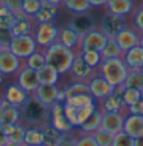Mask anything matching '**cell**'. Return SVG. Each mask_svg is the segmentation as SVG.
I'll use <instances>...</instances> for the list:
<instances>
[{"label":"cell","instance_id":"8d00e7d4","mask_svg":"<svg viewBox=\"0 0 143 146\" xmlns=\"http://www.w3.org/2000/svg\"><path fill=\"white\" fill-rule=\"evenodd\" d=\"M143 97V94L138 92V90H133V89H126L124 90L123 95H122V100L124 103V105L130 108L131 106L135 105L136 103H139Z\"/></svg>","mask_w":143,"mask_h":146},{"label":"cell","instance_id":"9a60e30c","mask_svg":"<svg viewBox=\"0 0 143 146\" xmlns=\"http://www.w3.org/2000/svg\"><path fill=\"white\" fill-rule=\"evenodd\" d=\"M20 122V108L16 107L6 100L2 102L0 107V125L6 128Z\"/></svg>","mask_w":143,"mask_h":146},{"label":"cell","instance_id":"1f68e13d","mask_svg":"<svg viewBox=\"0 0 143 146\" xmlns=\"http://www.w3.org/2000/svg\"><path fill=\"white\" fill-rule=\"evenodd\" d=\"M64 103L75 108H83L88 105L94 104V98L91 94H82V95H76V96L67 98Z\"/></svg>","mask_w":143,"mask_h":146},{"label":"cell","instance_id":"2e32d148","mask_svg":"<svg viewBox=\"0 0 143 146\" xmlns=\"http://www.w3.org/2000/svg\"><path fill=\"white\" fill-rule=\"evenodd\" d=\"M59 93L60 89L57 87V85H40L31 95L38 98L43 104L51 107L55 103H58Z\"/></svg>","mask_w":143,"mask_h":146},{"label":"cell","instance_id":"f6af8a7d","mask_svg":"<svg viewBox=\"0 0 143 146\" xmlns=\"http://www.w3.org/2000/svg\"><path fill=\"white\" fill-rule=\"evenodd\" d=\"M75 146H98V145L96 144L93 135L87 134V135H83L80 138H77L76 139V143H75Z\"/></svg>","mask_w":143,"mask_h":146},{"label":"cell","instance_id":"ba28073f","mask_svg":"<svg viewBox=\"0 0 143 146\" xmlns=\"http://www.w3.org/2000/svg\"><path fill=\"white\" fill-rule=\"evenodd\" d=\"M17 85L20 86L27 94H29V95L34 94L38 89V87L41 85L39 77H38V72L28 68L25 65L18 73V84Z\"/></svg>","mask_w":143,"mask_h":146},{"label":"cell","instance_id":"f35d334b","mask_svg":"<svg viewBox=\"0 0 143 146\" xmlns=\"http://www.w3.org/2000/svg\"><path fill=\"white\" fill-rule=\"evenodd\" d=\"M82 55V58L84 59V61L92 68L94 69L96 66L102 64V57H101V52L97 51H85Z\"/></svg>","mask_w":143,"mask_h":146},{"label":"cell","instance_id":"4fadbf2b","mask_svg":"<svg viewBox=\"0 0 143 146\" xmlns=\"http://www.w3.org/2000/svg\"><path fill=\"white\" fill-rule=\"evenodd\" d=\"M125 116L121 113H105L103 111L101 128L110 132L111 134L116 135L123 132Z\"/></svg>","mask_w":143,"mask_h":146},{"label":"cell","instance_id":"db71d44e","mask_svg":"<svg viewBox=\"0 0 143 146\" xmlns=\"http://www.w3.org/2000/svg\"><path fill=\"white\" fill-rule=\"evenodd\" d=\"M139 45L143 48V34H142V36L140 37V44H139Z\"/></svg>","mask_w":143,"mask_h":146},{"label":"cell","instance_id":"11a10c76","mask_svg":"<svg viewBox=\"0 0 143 146\" xmlns=\"http://www.w3.org/2000/svg\"><path fill=\"white\" fill-rule=\"evenodd\" d=\"M2 102H3V98H1V96H0V107H1V105H2Z\"/></svg>","mask_w":143,"mask_h":146},{"label":"cell","instance_id":"5b68a950","mask_svg":"<svg viewBox=\"0 0 143 146\" xmlns=\"http://www.w3.org/2000/svg\"><path fill=\"white\" fill-rule=\"evenodd\" d=\"M33 37L35 39L37 46L44 47L46 49L57 41L58 28L55 25V23L37 24Z\"/></svg>","mask_w":143,"mask_h":146},{"label":"cell","instance_id":"277c9868","mask_svg":"<svg viewBox=\"0 0 143 146\" xmlns=\"http://www.w3.org/2000/svg\"><path fill=\"white\" fill-rule=\"evenodd\" d=\"M8 49L18 58H28L35 51H37V44L31 35H24V36L12 37Z\"/></svg>","mask_w":143,"mask_h":146},{"label":"cell","instance_id":"30bf717a","mask_svg":"<svg viewBox=\"0 0 143 146\" xmlns=\"http://www.w3.org/2000/svg\"><path fill=\"white\" fill-rule=\"evenodd\" d=\"M21 69V59L15 56L8 47L0 50V73L11 75Z\"/></svg>","mask_w":143,"mask_h":146},{"label":"cell","instance_id":"c3c4849f","mask_svg":"<svg viewBox=\"0 0 143 146\" xmlns=\"http://www.w3.org/2000/svg\"><path fill=\"white\" fill-rule=\"evenodd\" d=\"M75 143H76V139L71 136V134H65L63 141L60 142L58 146H75Z\"/></svg>","mask_w":143,"mask_h":146},{"label":"cell","instance_id":"83f0119b","mask_svg":"<svg viewBox=\"0 0 143 146\" xmlns=\"http://www.w3.org/2000/svg\"><path fill=\"white\" fill-rule=\"evenodd\" d=\"M123 86L126 89L138 90L143 94V73L141 70H130Z\"/></svg>","mask_w":143,"mask_h":146},{"label":"cell","instance_id":"52a82bcc","mask_svg":"<svg viewBox=\"0 0 143 146\" xmlns=\"http://www.w3.org/2000/svg\"><path fill=\"white\" fill-rule=\"evenodd\" d=\"M126 28V20L123 16L108 12L102 20V33L107 38H115Z\"/></svg>","mask_w":143,"mask_h":146},{"label":"cell","instance_id":"ab89813d","mask_svg":"<svg viewBox=\"0 0 143 146\" xmlns=\"http://www.w3.org/2000/svg\"><path fill=\"white\" fill-rule=\"evenodd\" d=\"M41 2L39 0H24L23 1V11L28 16H35L40 9Z\"/></svg>","mask_w":143,"mask_h":146},{"label":"cell","instance_id":"4316f807","mask_svg":"<svg viewBox=\"0 0 143 146\" xmlns=\"http://www.w3.org/2000/svg\"><path fill=\"white\" fill-rule=\"evenodd\" d=\"M124 107H126L122 100V97L116 94H112L105 99H103V110L105 113H121L123 114Z\"/></svg>","mask_w":143,"mask_h":146},{"label":"cell","instance_id":"94428289","mask_svg":"<svg viewBox=\"0 0 143 146\" xmlns=\"http://www.w3.org/2000/svg\"><path fill=\"white\" fill-rule=\"evenodd\" d=\"M41 146H44V145H41Z\"/></svg>","mask_w":143,"mask_h":146},{"label":"cell","instance_id":"816d5d0a","mask_svg":"<svg viewBox=\"0 0 143 146\" xmlns=\"http://www.w3.org/2000/svg\"><path fill=\"white\" fill-rule=\"evenodd\" d=\"M134 146H143V136L134 139Z\"/></svg>","mask_w":143,"mask_h":146},{"label":"cell","instance_id":"cb8c5ba5","mask_svg":"<svg viewBox=\"0 0 143 146\" xmlns=\"http://www.w3.org/2000/svg\"><path fill=\"white\" fill-rule=\"evenodd\" d=\"M43 134V145L44 146H58L59 143L63 141L64 135L57 131L51 124H48L40 128Z\"/></svg>","mask_w":143,"mask_h":146},{"label":"cell","instance_id":"6125c7cd","mask_svg":"<svg viewBox=\"0 0 143 146\" xmlns=\"http://www.w3.org/2000/svg\"><path fill=\"white\" fill-rule=\"evenodd\" d=\"M0 126H1V125H0Z\"/></svg>","mask_w":143,"mask_h":146},{"label":"cell","instance_id":"d6a6232c","mask_svg":"<svg viewBox=\"0 0 143 146\" xmlns=\"http://www.w3.org/2000/svg\"><path fill=\"white\" fill-rule=\"evenodd\" d=\"M28 68L34 69L36 72H39L41 68H44L46 66V59H45V55L43 51H35L31 56H29L26 59L25 64Z\"/></svg>","mask_w":143,"mask_h":146},{"label":"cell","instance_id":"ffe728a7","mask_svg":"<svg viewBox=\"0 0 143 146\" xmlns=\"http://www.w3.org/2000/svg\"><path fill=\"white\" fill-rule=\"evenodd\" d=\"M123 60L129 70H142L143 68V48L138 45L124 52Z\"/></svg>","mask_w":143,"mask_h":146},{"label":"cell","instance_id":"7a4b0ae2","mask_svg":"<svg viewBox=\"0 0 143 146\" xmlns=\"http://www.w3.org/2000/svg\"><path fill=\"white\" fill-rule=\"evenodd\" d=\"M44 55L46 65L53 67L59 75L71 70L72 65L76 57L74 50L64 47L57 41L45 49Z\"/></svg>","mask_w":143,"mask_h":146},{"label":"cell","instance_id":"6f0895ef","mask_svg":"<svg viewBox=\"0 0 143 146\" xmlns=\"http://www.w3.org/2000/svg\"><path fill=\"white\" fill-rule=\"evenodd\" d=\"M3 48H6V47H3V46H2L1 44H0V50H1V49H3Z\"/></svg>","mask_w":143,"mask_h":146},{"label":"cell","instance_id":"d6986e66","mask_svg":"<svg viewBox=\"0 0 143 146\" xmlns=\"http://www.w3.org/2000/svg\"><path fill=\"white\" fill-rule=\"evenodd\" d=\"M94 25H95L94 24V19L92 18V16H90L86 12L76 15L71 23L73 29L81 37H84L88 33L93 31L94 30Z\"/></svg>","mask_w":143,"mask_h":146},{"label":"cell","instance_id":"44dd1931","mask_svg":"<svg viewBox=\"0 0 143 146\" xmlns=\"http://www.w3.org/2000/svg\"><path fill=\"white\" fill-rule=\"evenodd\" d=\"M115 40L120 46V48L123 50V52H126L128 50H130L140 44V37L138 36V34L129 29L128 27L115 37Z\"/></svg>","mask_w":143,"mask_h":146},{"label":"cell","instance_id":"ee69618b","mask_svg":"<svg viewBox=\"0 0 143 146\" xmlns=\"http://www.w3.org/2000/svg\"><path fill=\"white\" fill-rule=\"evenodd\" d=\"M1 2H2V6L6 7L12 13L23 11V1L20 0H3Z\"/></svg>","mask_w":143,"mask_h":146},{"label":"cell","instance_id":"74e56055","mask_svg":"<svg viewBox=\"0 0 143 146\" xmlns=\"http://www.w3.org/2000/svg\"><path fill=\"white\" fill-rule=\"evenodd\" d=\"M64 93H65V97L66 99L73 96H76V95H82V94H91L90 93V89H88V86L83 84V83H75L73 85L67 86L65 89H64ZM65 99V100H66Z\"/></svg>","mask_w":143,"mask_h":146},{"label":"cell","instance_id":"7dc6e473","mask_svg":"<svg viewBox=\"0 0 143 146\" xmlns=\"http://www.w3.org/2000/svg\"><path fill=\"white\" fill-rule=\"evenodd\" d=\"M129 111H130V114L143 115V97H142V99L139 102V103H136L135 105L131 106V107L129 108Z\"/></svg>","mask_w":143,"mask_h":146},{"label":"cell","instance_id":"60d3db41","mask_svg":"<svg viewBox=\"0 0 143 146\" xmlns=\"http://www.w3.org/2000/svg\"><path fill=\"white\" fill-rule=\"evenodd\" d=\"M95 110V104L88 105V106L83 107V108H78V116H77V125H78V127H81L84 123L88 119V117L94 113Z\"/></svg>","mask_w":143,"mask_h":146},{"label":"cell","instance_id":"836d02e7","mask_svg":"<svg viewBox=\"0 0 143 146\" xmlns=\"http://www.w3.org/2000/svg\"><path fill=\"white\" fill-rule=\"evenodd\" d=\"M63 5L66 7V9L76 12L77 15L85 13L90 8H92L88 0H66L63 2Z\"/></svg>","mask_w":143,"mask_h":146},{"label":"cell","instance_id":"7402d4cb","mask_svg":"<svg viewBox=\"0 0 143 146\" xmlns=\"http://www.w3.org/2000/svg\"><path fill=\"white\" fill-rule=\"evenodd\" d=\"M92 72L93 69L84 61L81 54H77L74 62L72 65L71 73L77 80H86L88 78H92Z\"/></svg>","mask_w":143,"mask_h":146},{"label":"cell","instance_id":"9c48e42d","mask_svg":"<svg viewBox=\"0 0 143 146\" xmlns=\"http://www.w3.org/2000/svg\"><path fill=\"white\" fill-rule=\"evenodd\" d=\"M50 124L63 134H69L74 126L68 122L65 111H64V104L55 103L50 107Z\"/></svg>","mask_w":143,"mask_h":146},{"label":"cell","instance_id":"8992f818","mask_svg":"<svg viewBox=\"0 0 143 146\" xmlns=\"http://www.w3.org/2000/svg\"><path fill=\"white\" fill-rule=\"evenodd\" d=\"M107 38L102 31L93 30L88 33L87 35L82 37L80 47H81V54L85 51H97L101 52L107 44Z\"/></svg>","mask_w":143,"mask_h":146},{"label":"cell","instance_id":"680465c9","mask_svg":"<svg viewBox=\"0 0 143 146\" xmlns=\"http://www.w3.org/2000/svg\"><path fill=\"white\" fill-rule=\"evenodd\" d=\"M0 6H1V1H0Z\"/></svg>","mask_w":143,"mask_h":146},{"label":"cell","instance_id":"8fae6325","mask_svg":"<svg viewBox=\"0 0 143 146\" xmlns=\"http://www.w3.org/2000/svg\"><path fill=\"white\" fill-rule=\"evenodd\" d=\"M40 2H41L40 9L34 16L35 21L37 24L54 23L58 13V5L60 3V1L41 0Z\"/></svg>","mask_w":143,"mask_h":146},{"label":"cell","instance_id":"681fc988","mask_svg":"<svg viewBox=\"0 0 143 146\" xmlns=\"http://www.w3.org/2000/svg\"><path fill=\"white\" fill-rule=\"evenodd\" d=\"M8 143V137L6 134V131L2 126H0V146H5Z\"/></svg>","mask_w":143,"mask_h":146},{"label":"cell","instance_id":"6da1fadb","mask_svg":"<svg viewBox=\"0 0 143 146\" xmlns=\"http://www.w3.org/2000/svg\"><path fill=\"white\" fill-rule=\"evenodd\" d=\"M50 107L43 104L34 95H28L20 106V122L25 128H43L50 124Z\"/></svg>","mask_w":143,"mask_h":146},{"label":"cell","instance_id":"f1b7e54d","mask_svg":"<svg viewBox=\"0 0 143 146\" xmlns=\"http://www.w3.org/2000/svg\"><path fill=\"white\" fill-rule=\"evenodd\" d=\"M102 116H103V111L96 108L94 113L88 117V119L81 126V129L88 133V134H93L96 132L98 128H101V124H102Z\"/></svg>","mask_w":143,"mask_h":146},{"label":"cell","instance_id":"484cf974","mask_svg":"<svg viewBox=\"0 0 143 146\" xmlns=\"http://www.w3.org/2000/svg\"><path fill=\"white\" fill-rule=\"evenodd\" d=\"M124 52L120 48L115 38H108L106 46L101 51V57L102 61L107 59H116V58H123Z\"/></svg>","mask_w":143,"mask_h":146},{"label":"cell","instance_id":"603a6c76","mask_svg":"<svg viewBox=\"0 0 143 146\" xmlns=\"http://www.w3.org/2000/svg\"><path fill=\"white\" fill-rule=\"evenodd\" d=\"M27 97H28V94L20 86L10 85L5 92L3 100H6L7 103H9L13 106L20 108V106L26 102Z\"/></svg>","mask_w":143,"mask_h":146},{"label":"cell","instance_id":"7bdbcfd3","mask_svg":"<svg viewBox=\"0 0 143 146\" xmlns=\"http://www.w3.org/2000/svg\"><path fill=\"white\" fill-rule=\"evenodd\" d=\"M64 104V111H65V115L68 119V122L71 123L74 127H78L77 125V116H78V108H75V107H72L69 105Z\"/></svg>","mask_w":143,"mask_h":146},{"label":"cell","instance_id":"91938a15","mask_svg":"<svg viewBox=\"0 0 143 146\" xmlns=\"http://www.w3.org/2000/svg\"><path fill=\"white\" fill-rule=\"evenodd\" d=\"M141 72H142V73H143V68H142V70H141Z\"/></svg>","mask_w":143,"mask_h":146},{"label":"cell","instance_id":"f5cc1de1","mask_svg":"<svg viewBox=\"0 0 143 146\" xmlns=\"http://www.w3.org/2000/svg\"><path fill=\"white\" fill-rule=\"evenodd\" d=\"M5 146H26L25 144H18V143H13V142H9L8 141V143L6 144Z\"/></svg>","mask_w":143,"mask_h":146},{"label":"cell","instance_id":"f546056e","mask_svg":"<svg viewBox=\"0 0 143 146\" xmlns=\"http://www.w3.org/2000/svg\"><path fill=\"white\" fill-rule=\"evenodd\" d=\"M6 134L8 137L9 142L18 143V144H24L25 142V135H26V128L21 124H15L11 126H8L5 128Z\"/></svg>","mask_w":143,"mask_h":146},{"label":"cell","instance_id":"ac0fdd59","mask_svg":"<svg viewBox=\"0 0 143 146\" xmlns=\"http://www.w3.org/2000/svg\"><path fill=\"white\" fill-rule=\"evenodd\" d=\"M123 132L132 138H138L143 136V115L130 114L125 117Z\"/></svg>","mask_w":143,"mask_h":146},{"label":"cell","instance_id":"e575fe53","mask_svg":"<svg viewBox=\"0 0 143 146\" xmlns=\"http://www.w3.org/2000/svg\"><path fill=\"white\" fill-rule=\"evenodd\" d=\"M24 144L26 146H41L43 145V134L38 128H27L25 135Z\"/></svg>","mask_w":143,"mask_h":146},{"label":"cell","instance_id":"f907efd6","mask_svg":"<svg viewBox=\"0 0 143 146\" xmlns=\"http://www.w3.org/2000/svg\"><path fill=\"white\" fill-rule=\"evenodd\" d=\"M91 7H102V6H106L107 0H88Z\"/></svg>","mask_w":143,"mask_h":146},{"label":"cell","instance_id":"d4e9b609","mask_svg":"<svg viewBox=\"0 0 143 146\" xmlns=\"http://www.w3.org/2000/svg\"><path fill=\"white\" fill-rule=\"evenodd\" d=\"M106 7L108 12L124 17L132 10L133 2L131 0H107Z\"/></svg>","mask_w":143,"mask_h":146},{"label":"cell","instance_id":"bcb514c9","mask_svg":"<svg viewBox=\"0 0 143 146\" xmlns=\"http://www.w3.org/2000/svg\"><path fill=\"white\" fill-rule=\"evenodd\" d=\"M133 21H134V25H135L136 29L143 33V6H141V7L135 11Z\"/></svg>","mask_w":143,"mask_h":146},{"label":"cell","instance_id":"e0dca14e","mask_svg":"<svg viewBox=\"0 0 143 146\" xmlns=\"http://www.w3.org/2000/svg\"><path fill=\"white\" fill-rule=\"evenodd\" d=\"M81 39H82V37L73 29L71 24L65 25V26L58 28L57 42L61 44L64 47L73 50L77 45H80Z\"/></svg>","mask_w":143,"mask_h":146},{"label":"cell","instance_id":"5bb4252c","mask_svg":"<svg viewBox=\"0 0 143 146\" xmlns=\"http://www.w3.org/2000/svg\"><path fill=\"white\" fill-rule=\"evenodd\" d=\"M87 86H88L90 93L93 96V98L105 99L114 93V87L110 85L101 75L96 77H92Z\"/></svg>","mask_w":143,"mask_h":146},{"label":"cell","instance_id":"9f6ffc18","mask_svg":"<svg viewBox=\"0 0 143 146\" xmlns=\"http://www.w3.org/2000/svg\"><path fill=\"white\" fill-rule=\"evenodd\" d=\"M2 76H3V75H2V74L0 73V83H1V82H2Z\"/></svg>","mask_w":143,"mask_h":146},{"label":"cell","instance_id":"b9f144b4","mask_svg":"<svg viewBox=\"0 0 143 146\" xmlns=\"http://www.w3.org/2000/svg\"><path fill=\"white\" fill-rule=\"evenodd\" d=\"M112 146H134V138H132L131 136L121 132L119 134L114 135V141Z\"/></svg>","mask_w":143,"mask_h":146},{"label":"cell","instance_id":"d590c367","mask_svg":"<svg viewBox=\"0 0 143 146\" xmlns=\"http://www.w3.org/2000/svg\"><path fill=\"white\" fill-rule=\"evenodd\" d=\"M92 135H93L96 144L98 146H112V144H113L114 135L111 134L110 132H107L103 128H98Z\"/></svg>","mask_w":143,"mask_h":146},{"label":"cell","instance_id":"3957f363","mask_svg":"<svg viewBox=\"0 0 143 146\" xmlns=\"http://www.w3.org/2000/svg\"><path fill=\"white\" fill-rule=\"evenodd\" d=\"M130 73L123 58L107 59L101 64V76L112 87L124 85V82Z\"/></svg>","mask_w":143,"mask_h":146},{"label":"cell","instance_id":"4dcf8cb0","mask_svg":"<svg viewBox=\"0 0 143 146\" xmlns=\"http://www.w3.org/2000/svg\"><path fill=\"white\" fill-rule=\"evenodd\" d=\"M38 77L41 85H56L59 74L57 73L53 67L46 65L38 72Z\"/></svg>","mask_w":143,"mask_h":146},{"label":"cell","instance_id":"7c38bea8","mask_svg":"<svg viewBox=\"0 0 143 146\" xmlns=\"http://www.w3.org/2000/svg\"><path fill=\"white\" fill-rule=\"evenodd\" d=\"M12 37L31 35L33 33V18L24 11L13 13V25L10 30Z\"/></svg>","mask_w":143,"mask_h":146}]
</instances>
